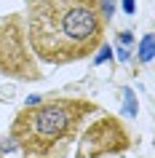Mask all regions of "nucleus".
<instances>
[{"label": "nucleus", "instance_id": "1", "mask_svg": "<svg viewBox=\"0 0 155 158\" xmlns=\"http://www.w3.org/2000/svg\"><path fill=\"white\" fill-rule=\"evenodd\" d=\"M27 43L38 62L72 64L104 40L99 0H27Z\"/></svg>", "mask_w": 155, "mask_h": 158}, {"label": "nucleus", "instance_id": "2", "mask_svg": "<svg viewBox=\"0 0 155 158\" xmlns=\"http://www.w3.org/2000/svg\"><path fill=\"white\" fill-rule=\"evenodd\" d=\"M94 113H99V105L86 97H43L38 105L16 113L8 139L16 145L22 158H67Z\"/></svg>", "mask_w": 155, "mask_h": 158}, {"label": "nucleus", "instance_id": "3", "mask_svg": "<svg viewBox=\"0 0 155 158\" xmlns=\"http://www.w3.org/2000/svg\"><path fill=\"white\" fill-rule=\"evenodd\" d=\"M0 75L22 81L43 78V70L27 43V24L22 14L0 16Z\"/></svg>", "mask_w": 155, "mask_h": 158}, {"label": "nucleus", "instance_id": "4", "mask_svg": "<svg viewBox=\"0 0 155 158\" xmlns=\"http://www.w3.org/2000/svg\"><path fill=\"white\" fill-rule=\"evenodd\" d=\"M134 145V134L115 115H102L83 129L75 158H115Z\"/></svg>", "mask_w": 155, "mask_h": 158}, {"label": "nucleus", "instance_id": "5", "mask_svg": "<svg viewBox=\"0 0 155 158\" xmlns=\"http://www.w3.org/2000/svg\"><path fill=\"white\" fill-rule=\"evenodd\" d=\"M139 59H142V62H150V59H153V35H145V38H142Z\"/></svg>", "mask_w": 155, "mask_h": 158}, {"label": "nucleus", "instance_id": "6", "mask_svg": "<svg viewBox=\"0 0 155 158\" xmlns=\"http://www.w3.org/2000/svg\"><path fill=\"white\" fill-rule=\"evenodd\" d=\"M123 97L128 99V102H126V115H137V105L131 102V99H134V91H131V89H123Z\"/></svg>", "mask_w": 155, "mask_h": 158}, {"label": "nucleus", "instance_id": "7", "mask_svg": "<svg viewBox=\"0 0 155 158\" xmlns=\"http://www.w3.org/2000/svg\"><path fill=\"white\" fill-rule=\"evenodd\" d=\"M110 59V48L107 46H99V56H96V64H102V62H107Z\"/></svg>", "mask_w": 155, "mask_h": 158}, {"label": "nucleus", "instance_id": "8", "mask_svg": "<svg viewBox=\"0 0 155 158\" xmlns=\"http://www.w3.org/2000/svg\"><path fill=\"white\" fill-rule=\"evenodd\" d=\"M123 11L126 14H134V0H123Z\"/></svg>", "mask_w": 155, "mask_h": 158}, {"label": "nucleus", "instance_id": "9", "mask_svg": "<svg viewBox=\"0 0 155 158\" xmlns=\"http://www.w3.org/2000/svg\"><path fill=\"white\" fill-rule=\"evenodd\" d=\"M120 43H131V32H120Z\"/></svg>", "mask_w": 155, "mask_h": 158}, {"label": "nucleus", "instance_id": "10", "mask_svg": "<svg viewBox=\"0 0 155 158\" xmlns=\"http://www.w3.org/2000/svg\"><path fill=\"white\" fill-rule=\"evenodd\" d=\"M0 158H8V156H6V153H0Z\"/></svg>", "mask_w": 155, "mask_h": 158}]
</instances>
